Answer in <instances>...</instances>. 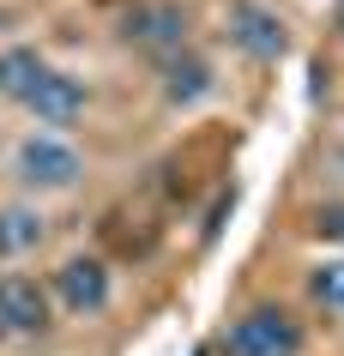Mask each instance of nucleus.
<instances>
[{"label": "nucleus", "instance_id": "20e7f679", "mask_svg": "<svg viewBox=\"0 0 344 356\" xmlns=\"http://www.w3.org/2000/svg\"><path fill=\"white\" fill-rule=\"evenodd\" d=\"M19 175L31 188H73L85 163H79L73 145H60V139H24L19 145Z\"/></svg>", "mask_w": 344, "mask_h": 356}, {"label": "nucleus", "instance_id": "6e6552de", "mask_svg": "<svg viewBox=\"0 0 344 356\" xmlns=\"http://www.w3.org/2000/svg\"><path fill=\"white\" fill-rule=\"evenodd\" d=\"M206 91H211V67L193 55V49H181V55L163 60V97H170V103H199Z\"/></svg>", "mask_w": 344, "mask_h": 356}, {"label": "nucleus", "instance_id": "9b49d317", "mask_svg": "<svg viewBox=\"0 0 344 356\" xmlns=\"http://www.w3.org/2000/svg\"><path fill=\"white\" fill-rule=\"evenodd\" d=\"M308 296L320 302L326 314H338V320H344V260L314 266V272H308Z\"/></svg>", "mask_w": 344, "mask_h": 356}, {"label": "nucleus", "instance_id": "7ed1b4c3", "mask_svg": "<svg viewBox=\"0 0 344 356\" xmlns=\"http://www.w3.org/2000/svg\"><path fill=\"white\" fill-rule=\"evenodd\" d=\"M229 42H236L242 55H254V60H278L290 37H284V19H278L272 6L236 0V6H229Z\"/></svg>", "mask_w": 344, "mask_h": 356}, {"label": "nucleus", "instance_id": "ddd939ff", "mask_svg": "<svg viewBox=\"0 0 344 356\" xmlns=\"http://www.w3.org/2000/svg\"><path fill=\"white\" fill-rule=\"evenodd\" d=\"M6 332H13V326H6V314H0V338H6Z\"/></svg>", "mask_w": 344, "mask_h": 356}, {"label": "nucleus", "instance_id": "0eeeda50", "mask_svg": "<svg viewBox=\"0 0 344 356\" xmlns=\"http://www.w3.org/2000/svg\"><path fill=\"white\" fill-rule=\"evenodd\" d=\"M24 109L37 115V121H73L79 109H85V85H79V79H67V73H55V67H49V79H42L37 91L24 97Z\"/></svg>", "mask_w": 344, "mask_h": 356}, {"label": "nucleus", "instance_id": "1a4fd4ad", "mask_svg": "<svg viewBox=\"0 0 344 356\" xmlns=\"http://www.w3.org/2000/svg\"><path fill=\"white\" fill-rule=\"evenodd\" d=\"M42 79H49V60H42L37 49H6V55H0V97L24 103Z\"/></svg>", "mask_w": 344, "mask_h": 356}, {"label": "nucleus", "instance_id": "f03ea898", "mask_svg": "<svg viewBox=\"0 0 344 356\" xmlns=\"http://www.w3.org/2000/svg\"><path fill=\"white\" fill-rule=\"evenodd\" d=\"M121 37L133 42V49H145V55L170 60V55L188 49V13L170 6V0H139L133 13L121 19Z\"/></svg>", "mask_w": 344, "mask_h": 356}, {"label": "nucleus", "instance_id": "9d476101", "mask_svg": "<svg viewBox=\"0 0 344 356\" xmlns=\"http://www.w3.org/2000/svg\"><path fill=\"white\" fill-rule=\"evenodd\" d=\"M42 242V218L37 211H0V254H24V248Z\"/></svg>", "mask_w": 344, "mask_h": 356}, {"label": "nucleus", "instance_id": "423d86ee", "mask_svg": "<svg viewBox=\"0 0 344 356\" xmlns=\"http://www.w3.org/2000/svg\"><path fill=\"white\" fill-rule=\"evenodd\" d=\"M0 314L13 332H49V290L37 278H0Z\"/></svg>", "mask_w": 344, "mask_h": 356}, {"label": "nucleus", "instance_id": "39448f33", "mask_svg": "<svg viewBox=\"0 0 344 356\" xmlns=\"http://www.w3.org/2000/svg\"><path fill=\"white\" fill-rule=\"evenodd\" d=\"M55 296L73 314H103L109 308V266L103 260H67L55 272Z\"/></svg>", "mask_w": 344, "mask_h": 356}, {"label": "nucleus", "instance_id": "f8f14e48", "mask_svg": "<svg viewBox=\"0 0 344 356\" xmlns=\"http://www.w3.org/2000/svg\"><path fill=\"white\" fill-rule=\"evenodd\" d=\"M332 19H338V37H344V0H338V13H332Z\"/></svg>", "mask_w": 344, "mask_h": 356}, {"label": "nucleus", "instance_id": "f257e3e1", "mask_svg": "<svg viewBox=\"0 0 344 356\" xmlns=\"http://www.w3.org/2000/svg\"><path fill=\"white\" fill-rule=\"evenodd\" d=\"M224 356H302V320L278 302H260L242 320H229Z\"/></svg>", "mask_w": 344, "mask_h": 356}]
</instances>
